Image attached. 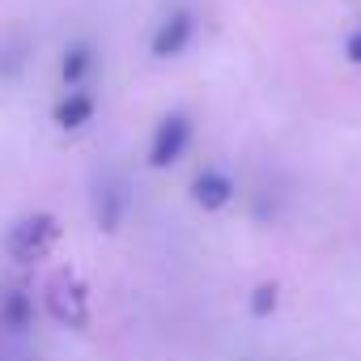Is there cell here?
Listing matches in <instances>:
<instances>
[{
    "instance_id": "8",
    "label": "cell",
    "mask_w": 361,
    "mask_h": 361,
    "mask_svg": "<svg viewBox=\"0 0 361 361\" xmlns=\"http://www.w3.org/2000/svg\"><path fill=\"white\" fill-rule=\"evenodd\" d=\"M94 68H98V47H94L90 39H73V43L60 51V85H64V90L90 85Z\"/></svg>"
},
{
    "instance_id": "9",
    "label": "cell",
    "mask_w": 361,
    "mask_h": 361,
    "mask_svg": "<svg viewBox=\"0 0 361 361\" xmlns=\"http://www.w3.org/2000/svg\"><path fill=\"white\" fill-rule=\"evenodd\" d=\"M123 213H128V192L123 188H98L94 192V221H98V230H106V234H115L119 226H123Z\"/></svg>"
},
{
    "instance_id": "1",
    "label": "cell",
    "mask_w": 361,
    "mask_h": 361,
    "mask_svg": "<svg viewBox=\"0 0 361 361\" xmlns=\"http://www.w3.org/2000/svg\"><path fill=\"white\" fill-rule=\"evenodd\" d=\"M56 243H60V217L47 209H35L5 230V255L13 264H39L51 255Z\"/></svg>"
},
{
    "instance_id": "11",
    "label": "cell",
    "mask_w": 361,
    "mask_h": 361,
    "mask_svg": "<svg viewBox=\"0 0 361 361\" xmlns=\"http://www.w3.org/2000/svg\"><path fill=\"white\" fill-rule=\"evenodd\" d=\"M344 60H348V64H357V68H361V30H353V35H348V39H344Z\"/></svg>"
},
{
    "instance_id": "7",
    "label": "cell",
    "mask_w": 361,
    "mask_h": 361,
    "mask_svg": "<svg viewBox=\"0 0 361 361\" xmlns=\"http://www.w3.org/2000/svg\"><path fill=\"white\" fill-rule=\"evenodd\" d=\"M39 319V302L30 289L22 285H9V289H0V327L13 331V336H26Z\"/></svg>"
},
{
    "instance_id": "3",
    "label": "cell",
    "mask_w": 361,
    "mask_h": 361,
    "mask_svg": "<svg viewBox=\"0 0 361 361\" xmlns=\"http://www.w3.org/2000/svg\"><path fill=\"white\" fill-rule=\"evenodd\" d=\"M43 310H47L60 327H73V331H85L90 319H94V310H90V289H85L73 272L56 276V281L43 289Z\"/></svg>"
},
{
    "instance_id": "4",
    "label": "cell",
    "mask_w": 361,
    "mask_h": 361,
    "mask_svg": "<svg viewBox=\"0 0 361 361\" xmlns=\"http://www.w3.org/2000/svg\"><path fill=\"white\" fill-rule=\"evenodd\" d=\"M196 39V13L188 5H174L149 35V56L153 60H178Z\"/></svg>"
},
{
    "instance_id": "10",
    "label": "cell",
    "mask_w": 361,
    "mask_h": 361,
    "mask_svg": "<svg viewBox=\"0 0 361 361\" xmlns=\"http://www.w3.org/2000/svg\"><path fill=\"white\" fill-rule=\"evenodd\" d=\"M281 306V281H259L247 298V314L251 319H272Z\"/></svg>"
},
{
    "instance_id": "2",
    "label": "cell",
    "mask_w": 361,
    "mask_h": 361,
    "mask_svg": "<svg viewBox=\"0 0 361 361\" xmlns=\"http://www.w3.org/2000/svg\"><path fill=\"white\" fill-rule=\"evenodd\" d=\"M192 140H196V123H192V115L188 111H166L157 123H153V136H149V170H170V166H178L188 157V149H192Z\"/></svg>"
},
{
    "instance_id": "5",
    "label": "cell",
    "mask_w": 361,
    "mask_h": 361,
    "mask_svg": "<svg viewBox=\"0 0 361 361\" xmlns=\"http://www.w3.org/2000/svg\"><path fill=\"white\" fill-rule=\"evenodd\" d=\"M188 196L200 213H221L238 200V183H234V174L221 170V166H200L196 178L188 183Z\"/></svg>"
},
{
    "instance_id": "6",
    "label": "cell",
    "mask_w": 361,
    "mask_h": 361,
    "mask_svg": "<svg viewBox=\"0 0 361 361\" xmlns=\"http://www.w3.org/2000/svg\"><path fill=\"white\" fill-rule=\"evenodd\" d=\"M94 119H98V94H94L90 85L64 90V94L56 98V106H51V123H56L60 132H85Z\"/></svg>"
}]
</instances>
